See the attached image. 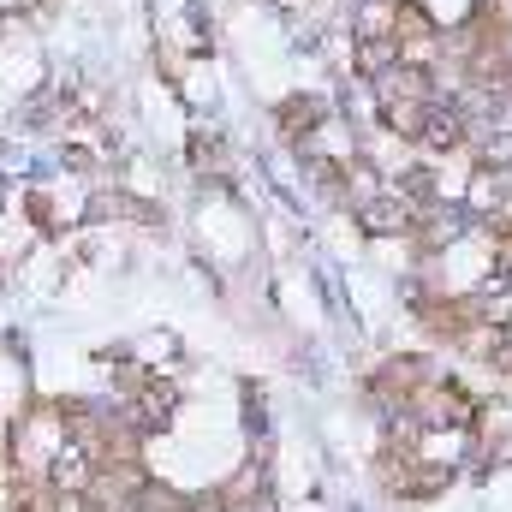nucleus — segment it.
<instances>
[{
	"mask_svg": "<svg viewBox=\"0 0 512 512\" xmlns=\"http://www.w3.org/2000/svg\"><path fill=\"white\" fill-rule=\"evenodd\" d=\"M429 108L435 102H411V96H399V102H382V126L399 137V143H417L423 126H429Z\"/></svg>",
	"mask_w": 512,
	"mask_h": 512,
	"instance_id": "nucleus-2",
	"label": "nucleus"
},
{
	"mask_svg": "<svg viewBox=\"0 0 512 512\" xmlns=\"http://www.w3.org/2000/svg\"><path fill=\"white\" fill-rule=\"evenodd\" d=\"M322 108H328V102H322V96H292V102H280V131H286V137H292V143H304V137H310V131L322 126V120H328V114H322Z\"/></svg>",
	"mask_w": 512,
	"mask_h": 512,
	"instance_id": "nucleus-3",
	"label": "nucleus"
},
{
	"mask_svg": "<svg viewBox=\"0 0 512 512\" xmlns=\"http://www.w3.org/2000/svg\"><path fill=\"white\" fill-rule=\"evenodd\" d=\"M358 227H364L370 239H393V233H411V227H417V209H411L399 191H382V197L358 203Z\"/></svg>",
	"mask_w": 512,
	"mask_h": 512,
	"instance_id": "nucleus-1",
	"label": "nucleus"
}]
</instances>
